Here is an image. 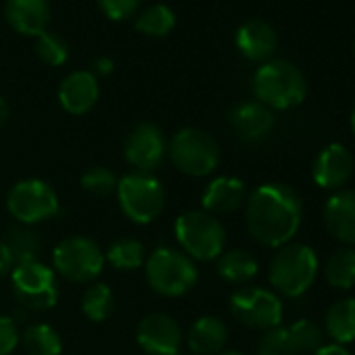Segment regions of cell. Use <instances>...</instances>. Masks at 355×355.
<instances>
[{"mask_svg": "<svg viewBox=\"0 0 355 355\" xmlns=\"http://www.w3.org/2000/svg\"><path fill=\"white\" fill-rule=\"evenodd\" d=\"M326 230L343 245H355V189L336 191L324 205Z\"/></svg>", "mask_w": 355, "mask_h": 355, "instance_id": "obj_18", "label": "cell"}, {"mask_svg": "<svg viewBox=\"0 0 355 355\" xmlns=\"http://www.w3.org/2000/svg\"><path fill=\"white\" fill-rule=\"evenodd\" d=\"M11 286L15 299L34 311H46L59 301V282L51 266L40 259L17 263L11 272Z\"/></svg>", "mask_w": 355, "mask_h": 355, "instance_id": "obj_10", "label": "cell"}, {"mask_svg": "<svg viewBox=\"0 0 355 355\" xmlns=\"http://www.w3.org/2000/svg\"><path fill=\"white\" fill-rule=\"evenodd\" d=\"M324 330L336 345L355 340V297L334 301L324 315Z\"/></svg>", "mask_w": 355, "mask_h": 355, "instance_id": "obj_22", "label": "cell"}, {"mask_svg": "<svg viewBox=\"0 0 355 355\" xmlns=\"http://www.w3.org/2000/svg\"><path fill=\"white\" fill-rule=\"evenodd\" d=\"M123 157L134 171L153 173L167 157V138L157 123L142 121L130 130L123 142Z\"/></svg>", "mask_w": 355, "mask_h": 355, "instance_id": "obj_12", "label": "cell"}, {"mask_svg": "<svg viewBox=\"0 0 355 355\" xmlns=\"http://www.w3.org/2000/svg\"><path fill=\"white\" fill-rule=\"evenodd\" d=\"M136 343L146 355H178L184 345V330L169 313L155 311L138 322Z\"/></svg>", "mask_w": 355, "mask_h": 355, "instance_id": "obj_13", "label": "cell"}, {"mask_svg": "<svg viewBox=\"0 0 355 355\" xmlns=\"http://www.w3.org/2000/svg\"><path fill=\"white\" fill-rule=\"evenodd\" d=\"M9 105H7V101L0 96V128H3L5 123H7V119H9Z\"/></svg>", "mask_w": 355, "mask_h": 355, "instance_id": "obj_39", "label": "cell"}, {"mask_svg": "<svg viewBox=\"0 0 355 355\" xmlns=\"http://www.w3.org/2000/svg\"><path fill=\"white\" fill-rule=\"evenodd\" d=\"M257 355H297L288 326H276L266 330L257 340Z\"/></svg>", "mask_w": 355, "mask_h": 355, "instance_id": "obj_33", "label": "cell"}, {"mask_svg": "<svg viewBox=\"0 0 355 355\" xmlns=\"http://www.w3.org/2000/svg\"><path fill=\"white\" fill-rule=\"evenodd\" d=\"M236 49L253 63H266L278 49L276 30L263 19H249L236 32Z\"/></svg>", "mask_w": 355, "mask_h": 355, "instance_id": "obj_19", "label": "cell"}, {"mask_svg": "<svg viewBox=\"0 0 355 355\" xmlns=\"http://www.w3.org/2000/svg\"><path fill=\"white\" fill-rule=\"evenodd\" d=\"M105 261H109L115 270L121 272H132L138 270L140 266H144L146 257H144V247L140 241L136 239H119L115 243H111V247L105 253Z\"/></svg>", "mask_w": 355, "mask_h": 355, "instance_id": "obj_28", "label": "cell"}, {"mask_svg": "<svg viewBox=\"0 0 355 355\" xmlns=\"http://www.w3.org/2000/svg\"><path fill=\"white\" fill-rule=\"evenodd\" d=\"M353 55H355V40H353Z\"/></svg>", "mask_w": 355, "mask_h": 355, "instance_id": "obj_42", "label": "cell"}, {"mask_svg": "<svg viewBox=\"0 0 355 355\" xmlns=\"http://www.w3.org/2000/svg\"><path fill=\"white\" fill-rule=\"evenodd\" d=\"M3 243L7 245L9 253L13 255L15 266L17 263H28V261H36L38 253L42 249L40 234L32 226H24V224L13 226L7 232V236L3 239Z\"/></svg>", "mask_w": 355, "mask_h": 355, "instance_id": "obj_26", "label": "cell"}, {"mask_svg": "<svg viewBox=\"0 0 355 355\" xmlns=\"http://www.w3.org/2000/svg\"><path fill=\"white\" fill-rule=\"evenodd\" d=\"M353 167L355 161L349 148L338 142H332L315 155L311 163V178L320 189L336 193L345 189V184L351 180Z\"/></svg>", "mask_w": 355, "mask_h": 355, "instance_id": "obj_14", "label": "cell"}, {"mask_svg": "<svg viewBox=\"0 0 355 355\" xmlns=\"http://www.w3.org/2000/svg\"><path fill=\"white\" fill-rule=\"evenodd\" d=\"M13 268H15V259L9 253L7 245L0 241V280H5L7 276H11Z\"/></svg>", "mask_w": 355, "mask_h": 355, "instance_id": "obj_36", "label": "cell"}, {"mask_svg": "<svg viewBox=\"0 0 355 355\" xmlns=\"http://www.w3.org/2000/svg\"><path fill=\"white\" fill-rule=\"evenodd\" d=\"M255 98L272 111H284L301 105L307 94V80L299 67L274 59L259 65L253 76Z\"/></svg>", "mask_w": 355, "mask_h": 355, "instance_id": "obj_3", "label": "cell"}, {"mask_svg": "<svg viewBox=\"0 0 355 355\" xmlns=\"http://www.w3.org/2000/svg\"><path fill=\"white\" fill-rule=\"evenodd\" d=\"M313 355H351L347 347L343 345H336V343H330V345H322Z\"/></svg>", "mask_w": 355, "mask_h": 355, "instance_id": "obj_38", "label": "cell"}, {"mask_svg": "<svg viewBox=\"0 0 355 355\" xmlns=\"http://www.w3.org/2000/svg\"><path fill=\"white\" fill-rule=\"evenodd\" d=\"M230 311L247 328L270 330L282 324L284 307L280 297L261 286H241L230 297Z\"/></svg>", "mask_w": 355, "mask_h": 355, "instance_id": "obj_11", "label": "cell"}, {"mask_svg": "<svg viewBox=\"0 0 355 355\" xmlns=\"http://www.w3.org/2000/svg\"><path fill=\"white\" fill-rule=\"evenodd\" d=\"M38 59L44 63V65H53V67H59L67 61L69 57V44L67 40L57 34V32H51L46 30L44 34H40L36 38V46H34Z\"/></svg>", "mask_w": 355, "mask_h": 355, "instance_id": "obj_31", "label": "cell"}, {"mask_svg": "<svg viewBox=\"0 0 355 355\" xmlns=\"http://www.w3.org/2000/svg\"><path fill=\"white\" fill-rule=\"evenodd\" d=\"M19 338L17 322L9 315H0V355H11L17 349Z\"/></svg>", "mask_w": 355, "mask_h": 355, "instance_id": "obj_35", "label": "cell"}, {"mask_svg": "<svg viewBox=\"0 0 355 355\" xmlns=\"http://www.w3.org/2000/svg\"><path fill=\"white\" fill-rule=\"evenodd\" d=\"M51 3L49 0H7L5 19L7 24L24 36L38 38L51 26Z\"/></svg>", "mask_w": 355, "mask_h": 355, "instance_id": "obj_15", "label": "cell"}, {"mask_svg": "<svg viewBox=\"0 0 355 355\" xmlns=\"http://www.w3.org/2000/svg\"><path fill=\"white\" fill-rule=\"evenodd\" d=\"M318 270H320V259L309 245L288 243L276 249L270 261L268 280L276 295L297 299L311 288Z\"/></svg>", "mask_w": 355, "mask_h": 355, "instance_id": "obj_2", "label": "cell"}, {"mask_svg": "<svg viewBox=\"0 0 355 355\" xmlns=\"http://www.w3.org/2000/svg\"><path fill=\"white\" fill-rule=\"evenodd\" d=\"M184 343L195 355H218L228 343V326L218 315H201L191 324Z\"/></svg>", "mask_w": 355, "mask_h": 355, "instance_id": "obj_21", "label": "cell"}, {"mask_svg": "<svg viewBox=\"0 0 355 355\" xmlns=\"http://www.w3.org/2000/svg\"><path fill=\"white\" fill-rule=\"evenodd\" d=\"M105 253L88 236H67L53 251V270L73 284H92L105 270Z\"/></svg>", "mask_w": 355, "mask_h": 355, "instance_id": "obj_8", "label": "cell"}, {"mask_svg": "<svg viewBox=\"0 0 355 355\" xmlns=\"http://www.w3.org/2000/svg\"><path fill=\"white\" fill-rule=\"evenodd\" d=\"M148 286L161 297H182L199 282L197 263L180 249L157 247L144 261Z\"/></svg>", "mask_w": 355, "mask_h": 355, "instance_id": "obj_4", "label": "cell"}, {"mask_svg": "<svg viewBox=\"0 0 355 355\" xmlns=\"http://www.w3.org/2000/svg\"><path fill=\"white\" fill-rule=\"evenodd\" d=\"M297 355H313L324 345V330L311 320H297L288 326Z\"/></svg>", "mask_w": 355, "mask_h": 355, "instance_id": "obj_30", "label": "cell"}, {"mask_svg": "<svg viewBox=\"0 0 355 355\" xmlns=\"http://www.w3.org/2000/svg\"><path fill=\"white\" fill-rule=\"evenodd\" d=\"M324 278L332 288L349 291L355 286V249L340 247L324 263Z\"/></svg>", "mask_w": 355, "mask_h": 355, "instance_id": "obj_24", "label": "cell"}, {"mask_svg": "<svg viewBox=\"0 0 355 355\" xmlns=\"http://www.w3.org/2000/svg\"><path fill=\"white\" fill-rule=\"evenodd\" d=\"M167 157L180 173L205 178L218 169L222 148L209 132L201 128H182L167 142Z\"/></svg>", "mask_w": 355, "mask_h": 355, "instance_id": "obj_6", "label": "cell"}, {"mask_svg": "<svg viewBox=\"0 0 355 355\" xmlns=\"http://www.w3.org/2000/svg\"><path fill=\"white\" fill-rule=\"evenodd\" d=\"M247 201V184L241 180V178L234 175H220L216 180H211L203 195H201V203H203V211L211 214V216H228L234 214L236 209H241Z\"/></svg>", "mask_w": 355, "mask_h": 355, "instance_id": "obj_17", "label": "cell"}, {"mask_svg": "<svg viewBox=\"0 0 355 355\" xmlns=\"http://www.w3.org/2000/svg\"><path fill=\"white\" fill-rule=\"evenodd\" d=\"M21 345L28 355H61L63 353V340L59 332L49 324H30L21 332Z\"/></svg>", "mask_w": 355, "mask_h": 355, "instance_id": "obj_25", "label": "cell"}, {"mask_svg": "<svg viewBox=\"0 0 355 355\" xmlns=\"http://www.w3.org/2000/svg\"><path fill=\"white\" fill-rule=\"evenodd\" d=\"M216 261H218L216 270H218L220 278L226 280L228 284H236V286L251 282L259 272L257 259L253 257V253H249L245 249L224 251Z\"/></svg>", "mask_w": 355, "mask_h": 355, "instance_id": "obj_23", "label": "cell"}, {"mask_svg": "<svg viewBox=\"0 0 355 355\" xmlns=\"http://www.w3.org/2000/svg\"><path fill=\"white\" fill-rule=\"evenodd\" d=\"M173 234L180 251L193 261H216L226 247L224 224L203 209H193L178 216Z\"/></svg>", "mask_w": 355, "mask_h": 355, "instance_id": "obj_5", "label": "cell"}, {"mask_svg": "<svg viewBox=\"0 0 355 355\" xmlns=\"http://www.w3.org/2000/svg\"><path fill=\"white\" fill-rule=\"evenodd\" d=\"M101 96L98 80L90 71H73L59 86V103L69 115H86Z\"/></svg>", "mask_w": 355, "mask_h": 355, "instance_id": "obj_20", "label": "cell"}, {"mask_svg": "<svg viewBox=\"0 0 355 355\" xmlns=\"http://www.w3.org/2000/svg\"><path fill=\"white\" fill-rule=\"evenodd\" d=\"M96 5L109 19L123 21L136 13L140 0H96Z\"/></svg>", "mask_w": 355, "mask_h": 355, "instance_id": "obj_34", "label": "cell"}, {"mask_svg": "<svg viewBox=\"0 0 355 355\" xmlns=\"http://www.w3.org/2000/svg\"><path fill=\"white\" fill-rule=\"evenodd\" d=\"M178 355H184V353H178Z\"/></svg>", "mask_w": 355, "mask_h": 355, "instance_id": "obj_43", "label": "cell"}, {"mask_svg": "<svg viewBox=\"0 0 355 355\" xmlns=\"http://www.w3.org/2000/svg\"><path fill=\"white\" fill-rule=\"evenodd\" d=\"M218 355H245L243 351H222V353H218Z\"/></svg>", "mask_w": 355, "mask_h": 355, "instance_id": "obj_41", "label": "cell"}, {"mask_svg": "<svg viewBox=\"0 0 355 355\" xmlns=\"http://www.w3.org/2000/svg\"><path fill=\"white\" fill-rule=\"evenodd\" d=\"M59 207L61 203L57 191L40 178L19 180L7 195L9 214L24 226H36L55 218Z\"/></svg>", "mask_w": 355, "mask_h": 355, "instance_id": "obj_9", "label": "cell"}, {"mask_svg": "<svg viewBox=\"0 0 355 355\" xmlns=\"http://www.w3.org/2000/svg\"><path fill=\"white\" fill-rule=\"evenodd\" d=\"M136 32L153 38H163L175 28V15L167 5H153L146 7L134 24Z\"/></svg>", "mask_w": 355, "mask_h": 355, "instance_id": "obj_29", "label": "cell"}, {"mask_svg": "<svg viewBox=\"0 0 355 355\" xmlns=\"http://www.w3.org/2000/svg\"><path fill=\"white\" fill-rule=\"evenodd\" d=\"M117 182H119V178L115 175V171H111L109 167H103V165L90 167L80 178L82 189L92 197H109V195H113L115 189H117Z\"/></svg>", "mask_w": 355, "mask_h": 355, "instance_id": "obj_32", "label": "cell"}, {"mask_svg": "<svg viewBox=\"0 0 355 355\" xmlns=\"http://www.w3.org/2000/svg\"><path fill=\"white\" fill-rule=\"evenodd\" d=\"M117 203L121 214L140 226L155 222L165 209V189L159 178L153 173L130 171L119 178L117 189Z\"/></svg>", "mask_w": 355, "mask_h": 355, "instance_id": "obj_7", "label": "cell"}, {"mask_svg": "<svg viewBox=\"0 0 355 355\" xmlns=\"http://www.w3.org/2000/svg\"><path fill=\"white\" fill-rule=\"evenodd\" d=\"M228 121L241 140L255 142L272 132L276 117H274V111L261 105L259 101H243L232 107Z\"/></svg>", "mask_w": 355, "mask_h": 355, "instance_id": "obj_16", "label": "cell"}, {"mask_svg": "<svg viewBox=\"0 0 355 355\" xmlns=\"http://www.w3.org/2000/svg\"><path fill=\"white\" fill-rule=\"evenodd\" d=\"M113 71V61L109 59V57H98L96 61H94V67H92V76L98 80V78H105V76H109Z\"/></svg>", "mask_w": 355, "mask_h": 355, "instance_id": "obj_37", "label": "cell"}, {"mask_svg": "<svg viewBox=\"0 0 355 355\" xmlns=\"http://www.w3.org/2000/svg\"><path fill=\"white\" fill-rule=\"evenodd\" d=\"M351 130H353V134H355V105H353V109H351Z\"/></svg>", "mask_w": 355, "mask_h": 355, "instance_id": "obj_40", "label": "cell"}, {"mask_svg": "<svg viewBox=\"0 0 355 355\" xmlns=\"http://www.w3.org/2000/svg\"><path fill=\"white\" fill-rule=\"evenodd\" d=\"M82 311L90 322H105L115 311V293L105 282H92L82 295Z\"/></svg>", "mask_w": 355, "mask_h": 355, "instance_id": "obj_27", "label": "cell"}, {"mask_svg": "<svg viewBox=\"0 0 355 355\" xmlns=\"http://www.w3.org/2000/svg\"><path fill=\"white\" fill-rule=\"evenodd\" d=\"M245 222L255 243L270 249H280L293 243L301 228V197L288 184L266 182L247 195Z\"/></svg>", "mask_w": 355, "mask_h": 355, "instance_id": "obj_1", "label": "cell"}]
</instances>
